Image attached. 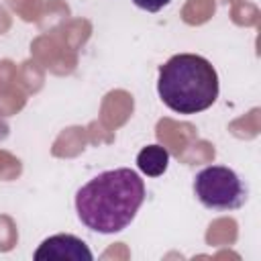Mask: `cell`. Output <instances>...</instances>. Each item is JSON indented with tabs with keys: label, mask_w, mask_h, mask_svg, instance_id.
Returning a JSON list of instances; mask_svg holds the SVG:
<instances>
[{
	"label": "cell",
	"mask_w": 261,
	"mask_h": 261,
	"mask_svg": "<svg viewBox=\"0 0 261 261\" xmlns=\"http://www.w3.org/2000/svg\"><path fill=\"white\" fill-rule=\"evenodd\" d=\"M139 8H143V10H147V12H157V10H161L163 6H167L169 4V0H133Z\"/></svg>",
	"instance_id": "cell-6"
},
{
	"label": "cell",
	"mask_w": 261,
	"mask_h": 261,
	"mask_svg": "<svg viewBox=\"0 0 261 261\" xmlns=\"http://www.w3.org/2000/svg\"><path fill=\"white\" fill-rule=\"evenodd\" d=\"M53 259L92 261V251L82 239L73 234H53L39 245V249L35 251V261H53Z\"/></svg>",
	"instance_id": "cell-4"
},
{
	"label": "cell",
	"mask_w": 261,
	"mask_h": 261,
	"mask_svg": "<svg viewBox=\"0 0 261 261\" xmlns=\"http://www.w3.org/2000/svg\"><path fill=\"white\" fill-rule=\"evenodd\" d=\"M194 194L202 206L210 210H234L247 200L241 177L224 165H210L198 171L194 177Z\"/></svg>",
	"instance_id": "cell-3"
},
{
	"label": "cell",
	"mask_w": 261,
	"mask_h": 261,
	"mask_svg": "<svg viewBox=\"0 0 261 261\" xmlns=\"http://www.w3.org/2000/svg\"><path fill=\"white\" fill-rule=\"evenodd\" d=\"M167 165H169V153L161 145H147L137 155V167L149 177H159L167 169Z\"/></svg>",
	"instance_id": "cell-5"
},
{
	"label": "cell",
	"mask_w": 261,
	"mask_h": 261,
	"mask_svg": "<svg viewBox=\"0 0 261 261\" xmlns=\"http://www.w3.org/2000/svg\"><path fill=\"white\" fill-rule=\"evenodd\" d=\"M145 200V184L128 167L102 171L75 194L80 220L96 232L112 234L124 230Z\"/></svg>",
	"instance_id": "cell-1"
},
{
	"label": "cell",
	"mask_w": 261,
	"mask_h": 261,
	"mask_svg": "<svg viewBox=\"0 0 261 261\" xmlns=\"http://www.w3.org/2000/svg\"><path fill=\"white\" fill-rule=\"evenodd\" d=\"M159 98L177 114H196L218 98V75L212 63L194 53L169 57L159 67Z\"/></svg>",
	"instance_id": "cell-2"
}]
</instances>
